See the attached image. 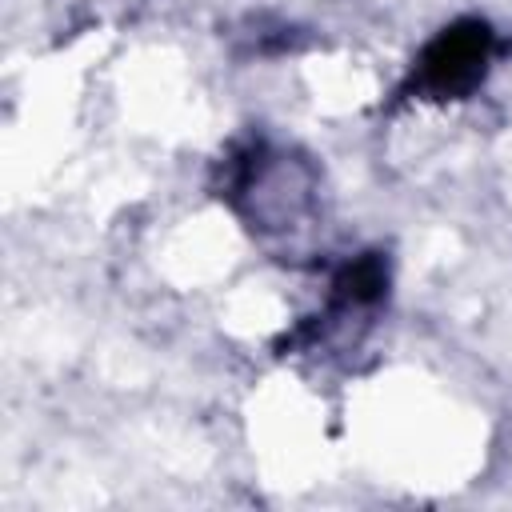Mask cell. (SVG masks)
Segmentation results:
<instances>
[{
	"label": "cell",
	"mask_w": 512,
	"mask_h": 512,
	"mask_svg": "<svg viewBox=\"0 0 512 512\" xmlns=\"http://www.w3.org/2000/svg\"><path fill=\"white\" fill-rule=\"evenodd\" d=\"M304 172H296V164L288 160H276L272 168L256 172L252 180V204H256V216L268 220V224H288L304 212L308 204V192H304Z\"/></svg>",
	"instance_id": "7a4b0ae2"
},
{
	"label": "cell",
	"mask_w": 512,
	"mask_h": 512,
	"mask_svg": "<svg viewBox=\"0 0 512 512\" xmlns=\"http://www.w3.org/2000/svg\"><path fill=\"white\" fill-rule=\"evenodd\" d=\"M484 64H488V28L484 24H456L424 52L420 80L436 96H460L484 76Z\"/></svg>",
	"instance_id": "6da1fadb"
}]
</instances>
